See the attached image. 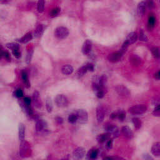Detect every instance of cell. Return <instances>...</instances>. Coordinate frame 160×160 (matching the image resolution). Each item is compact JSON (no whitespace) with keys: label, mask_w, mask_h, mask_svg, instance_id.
Returning a JSON list of instances; mask_svg holds the SVG:
<instances>
[{"label":"cell","mask_w":160,"mask_h":160,"mask_svg":"<svg viewBox=\"0 0 160 160\" xmlns=\"http://www.w3.org/2000/svg\"><path fill=\"white\" fill-rule=\"evenodd\" d=\"M106 147L108 149L112 148L113 147V140H108L107 141L106 143Z\"/></svg>","instance_id":"7dc6e473"},{"label":"cell","mask_w":160,"mask_h":160,"mask_svg":"<svg viewBox=\"0 0 160 160\" xmlns=\"http://www.w3.org/2000/svg\"><path fill=\"white\" fill-rule=\"evenodd\" d=\"M151 153L155 156H159L160 155V143L159 142L155 143L151 147Z\"/></svg>","instance_id":"ac0fdd59"},{"label":"cell","mask_w":160,"mask_h":160,"mask_svg":"<svg viewBox=\"0 0 160 160\" xmlns=\"http://www.w3.org/2000/svg\"><path fill=\"white\" fill-rule=\"evenodd\" d=\"M21 77L22 79H23V82L25 84V86L26 88H30V83L29 82L28 78V74L25 71H21Z\"/></svg>","instance_id":"484cf974"},{"label":"cell","mask_w":160,"mask_h":160,"mask_svg":"<svg viewBox=\"0 0 160 160\" xmlns=\"http://www.w3.org/2000/svg\"><path fill=\"white\" fill-rule=\"evenodd\" d=\"M61 160H67V159L65 158V159H61Z\"/></svg>","instance_id":"11a10c76"},{"label":"cell","mask_w":160,"mask_h":160,"mask_svg":"<svg viewBox=\"0 0 160 160\" xmlns=\"http://www.w3.org/2000/svg\"><path fill=\"white\" fill-rule=\"evenodd\" d=\"M103 128H104V130L106 131L107 133L111 134L114 129L118 128V127L116 126V125H113V124L111 123H105L104 125Z\"/></svg>","instance_id":"7402d4cb"},{"label":"cell","mask_w":160,"mask_h":160,"mask_svg":"<svg viewBox=\"0 0 160 160\" xmlns=\"http://www.w3.org/2000/svg\"><path fill=\"white\" fill-rule=\"evenodd\" d=\"M140 40L141 41H144V42H147L148 41V38H147L146 34H144V31L142 30H140Z\"/></svg>","instance_id":"8d00e7d4"},{"label":"cell","mask_w":160,"mask_h":160,"mask_svg":"<svg viewBox=\"0 0 160 160\" xmlns=\"http://www.w3.org/2000/svg\"><path fill=\"white\" fill-rule=\"evenodd\" d=\"M85 66H86L87 70H88V71H93L94 69H95L93 64H92V63H87L86 65H85Z\"/></svg>","instance_id":"7bdbcfd3"},{"label":"cell","mask_w":160,"mask_h":160,"mask_svg":"<svg viewBox=\"0 0 160 160\" xmlns=\"http://www.w3.org/2000/svg\"><path fill=\"white\" fill-rule=\"evenodd\" d=\"M146 111L147 107L144 104H137L129 109V112L132 114H142Z\"/></svg>","instance_id":"7a4b0ae2"},{"label":"cell","mask_w":160,"mask_h":160,"mask_svg":"<svg viewBox=\"0 0 160 160\" xmlns=\"http://www.w3.org/2000/svg\"><path fill=\"white\" fill-rule=\"evenodd\" d=\"M121 133L125 137L128 139H131L133 137V133L129 126H125L122 127L121 129Z\"/></svg>","instance_id":"8fae6325"},{"label":"cell","mask_w":160,"mask_h":160,"mask_svg":"<svg viewBox=\"0 0 160 160\" xmlns=\"http://www.w3.org/2000/svg\"><path fill=\"white\" fill-rule=\"evenodd\" d=\"M122 58V54L120 52H116V53H113L110 55H109L108 59L111 63H117Z\"/></svg>","instance_id":"9c48e42d"},{"label":"cell","mask_w":160,"mask_h":160,"mask_svg":"<svg viewBox=\"0 0 160 160\" xmlns=\"http://www.w3.org/2000/svg\"><path fill=\"white\" fill-rule=\"evenodd\" d=\"M75 114H76L77 119L79 123L83 124L87 122L88 119V114L87 111L85 110H78Z\"/></svg>","instance_id":"277c9868"},{"label":"cell","mask_w":160,"mask_h":160,"mask_svg":"<svg viewBox=\"0 0 160 160\" xmlns=\"http://www.w3.org/2000/svg\"><path fill=\"white\" fill-rule=\"evenodd\" d=\"M33 49H29L27 53L26 58V62L27 64H30L31 63L33 58Z\"/></svg>","instance_id":"1f68e13d"},{"label":"cell","mask_w":160,"mask_h":160,"mask_svg":"<svg viewBox=\"0 0 160 160\" xmlns=\"http://www.w3.org/2000/svg\"><path fill=\"white\" fill-rule=\"evenodd\" d=\"M154 78H155V79H159V78H160V72H159V71H158V72H156L155 74H154Z\"/></svg>","instance_id":"db71d44e"},{"label":"cell","mask_w":160,"mask_h":160,"mask_svg":"<svg viewBox=\"0 0 160 160\" xmlns=\"http://www.w3.org/2000/svg\"><path fill=\"white\" fill-rule=\"evenodd\" d=\"M12 51H13V55L16 58H19L21 57V53L20 52V51H19V49H16V50H13Z\"/></svg>","instance_id":"bcb514c9"},{"label":"cell","mask_w":160,"mask_h":160,"mask_svg":"<svg viewBox=\"0 0 160 160\" xmlns=\"http://www.w3.org/2000/svg\"><path fill=\"white\" fill-rule=\"evenodd\" d=\"M103 160H126L124 158L119 156H106Z\"/></svg>","instance_id":"74e56055"},{"label":"cell","mask_w":160,"mask_h":160,"mask_svg":"<svg viewBox=\"0 0 160 160\" xmlns=\"http://www.w3.org/2000/svg\"><path fill=\"white\" fill-rule=\"evenodd\" d=\"M46 126V123L44 120L38 119L36 123V131H41L43 130Z\"/></svg>","instance_id":"e0dca14e"},{"label":"cell","mask_w":160,"mask_h":160,"mask_svg":"<svg viewBox=\"0 0 160 160\" xmlns=\"http://www.w3.org/2000/svg\"><path fill=\"white\" fill-rule=\"evenodd\" d=\"M25 137V127L23 123L19 125V139L21 142L24 141Z\"/></svg>","instance_id":"ffe728a7"},{"label":"cell","mask_w":160,"mask_h":160,"mask_svg":"<svg viewBox=\"0 0 160 160\" xmlns=\"http://www.w3.org/2000/svg\"><path fill=\"white\" fill-rule=\"evenodd\" d=\"M146 6H148L149 8H151L154 6V3L153 2V1H148V2H146Z\"/></svg>","instance_id":"816d5d0a"},{"label":"cell","mask_w":160,"mask_h":160,"mask_svg":"<svg viewBox=\"0 0 160 160\" xmlns=\"http://www.w3.org/2000/svg\"><path fill=\"white\" fill-rule=\"evenodd\" d=\"M46 110L48 111V113H50L53 110V103H52L51 99L50 98H48L46 100Z\"/></svg>","instance_id":"f1b7e54d"},{"label":"cell","mask_w":160,"mask_h":160,"mask_svg":"<svg viewBox=\"0 0 160 160\" xmlns=\"http://www.w3.org/2000/svg\"><path fill=\"white\" fill-rule=\"evenodd\" d=\"M156 23V18L153 15H151L149 16L148 18V28L150 30H151L153 28Z\"/></svg>","instance_id":"603a6c76"},{"label":"cell","mask_w":160,"mask_h":160,"mask_svg":"<svg viewBox=\"0 0 160 160\" xmlns=\"http://www.w3.org/2000/svg\"><path fill=\"white\" fill-rule=\"evenodd\" d=\"M92 48V43L90 40L87 39L85 41L82 47V52L84 55H86L90 53Z\"/></svg>","instance_id":"30bf717a"},{"label":"cell","mask_w":160,"mask_h":160,"mask_svg":"<svg viewBox=\"0 0 160 160\" xmlns=\"http://www.w3.org/2000/svg\"><path fill=\"white\" fill-rule=\"evenodd\" d=\"M87 71H88V70H87L86 66H83L81 67L79 69H78L76 73V76L79 77V78H80V77H82L86 73Z\"/></svg>","instance_id":"83f0119b"},{"label":"cell","mask_w":160,"mask_h":160,"mask_svg":"<svg viewBox=\"0 0 160 160\" xmlns=\"http://www.w3.org/2000/svg\"><path fill=\"white\" fill-rule=\"evenodd\" d=\"M86 151L83 147H78L73 152V158L74 160H81L85 156Z\"/></svg>","instance_id":"8992f818"},{"label":"cell","mask_w":160,"mask_h":160,"mask_svg":"<svg viewBox=\"0 0 160 160\" xmlns=\"http://www.w3.org/2000/svg\"><path fill=\"white\" fill-rule=\"evenodd\" d=\"M15 95L18 98H21L23 96V92L21 88H18L16 89V92H15Z\"/></svg>","instance_id":"b9f144b4"},{"label":"cell","mask_w":160,"mask_h":160,"mask_svg":"<svg viewBox=\"0 0 160 160\" xmlns=\"http://www.w3.org/2000/svg\"><path fill=\"white\" fill-rule=\"evenodd\" d=\"M33 103L36 107L40 108L42 106V103H41V99L39 98V92L37 91H35L33 95Z\"/></svg>","instance_id":"4fadbf2b"},{"label":"cell","mask_w":160,"mask_h":160,"mask_svg":"<svg viewBox=\"0 0 160 160\" xmlns=\"http://www.w3.org/2000/svg\"><path fill=\"white\" fill-rule=\"evenodd\" d=\"M98 81V84L100 85V86L101 88L104 89V87H105L107 83V77L106 75H102L99 78Z\"/></svg>","instance_id":"4316f807"},{"label":"cell","mask_w":160,"mask_h":160,"mask_svg":"<svg viewBox=\"0 0 160 160\" xmlns=\"http://www.w3.org/2000/svg\"><path fill=\"white\" fill-rule=\"evenodd\" d=\"M113 135V136L114 138H118V136L120 135V131L119 129H118V128H116L113 131V133H111Z\"/></svg>","instance_id":"ee69618b"},{"label":"cell","mask_w":160,"mask_h":160,"mask_svg":"<svg viewBox=\"0 0 160 160\" xmlns=\"http://www.w3.org/2000/svg\"><path fill=\"white\" fill-rule=\"evenodd\" d=\"M6 47L9 49H11L12 51L13 50H16V49H19V46L18 44H16V43H8L6 45Z\"/></svg>","instance_id":"d590c367"},{"label":"cell","mask_w":160,"mask_h":160,"mask_svg":"<svg viewBox=\"0 0 160 160\" xmlns=\"http://www.w3.org/2000/svg\"><path fill=\"white\" fill-rule=\"evenodd\" d=\"M33 36L32 34L31 33H28L27 34H26L24 36L22 37L20 39V42L22 43H27L28 42L31 41L32 39Z\"/></svg>","instance_id":"d4e9b609"},{"label":"cell","mask_w":160,"mask_h":160,"mask_svg":"<svg viewBox=\"0 0 160 160\" xmlns=\"http://www.w3.org/2000/svg\"><path fill=\"white\" fill-rule=\"evenodd\" d=\"M96 96H97L98 98H103L104 96V89H101L99 91H98L96 93Z\"/></svg>","instance_id":"f35d334b"},{"label":"cell","mask_w":160,"mask_h":160,"mask_svg":"<svg viewBox=\"0 0 160 160\" xmlns=\"http://www.w3.org/2000/svg\"><path fill=\"white\" fill-rule=\"evenodd\" d=\"M55 35L60 39H65L69 35V31L66 27L59 26L55 30Z\"/></svg>","instance_id":"6da1fadb"},{"label":"cell","mask_w":160,"mask_h":160,"mask_svg":"<svg viewBox=\"0 0 160 160\" xmlns=\"http://www.w3.org/2000/svg\"><path fill=\"white\" fill-rule=\"evenodd\" d=\"M146 7V1H141L138 4L137 7V13L138 16H143L145 13Z\"/></svg>","instance_id":"9a60e30c"},{"label":"cell","mask_w":160,"mask_h":160,"mask_svg":"<svg viewBox=\"0 0 160 160\" xmlns=\"http://www.w3.org/2000/svg\"><path fill=\"white\" fill-rule=\"evenodd\" d=\"M44 31V27L43 24H39L36 28L35 31H34V36L36 38H39L41 36Z\"/></svg>","instance_id":"cb8c5ba5"},{"label":"cell","mask_w":160,"mask_h":160,"mask_svg":"<svg viewBox=\"0 0 160 160\" xmlns=\"http://www.w3.org/2000/svg\"><path fill=\"white\" fill-rule=\"evenodd\" d=\"M117 113V118L121 121H123L126 118V113L124 111L121 110V111H118Z\"/></svg>","instance_id":"d6a6232c"},{"label":"cell","mask_w":160,"mask_h":160,"mask_svg":"<svg viewBox=\"0 0 160 160\" xmlns=\"http://www.w3.org/2000/svg\"><path fill=\"white\" fill-rule=\"evenodd\" d=\"M37 9L39 13H41L44 11L45 9V1L43 0H39L37 5Z\"/></svg>","instance_id":"4dcf8cb0"},{"label":"cell","mask_w":160,"mask_h":160,"mask_svg":"<svg viewBox=\"0 0 160 160\" xmlns=\"http://www.w3.org/2000/svg\"><path fill=\"white\" fill-rule=\"evenodd\" d=\"M151 53L155 58H159V49L157 47H154L151 49Z\"/></svg>","instance_id":"e575fe53"},{"label":"cell","mask_w":160,"mask_h":160,"mask_svg":"<svg viewBox=\"0 0 160 160\" xmlns=\"http://www.w3.org/2000/svg\"><path fill=\"white\" fill-rule=\"evenodd\" d=\"M115 91L119 96L123 98H128L131 95L130 91L123 85L117 86L115 88Z\"/></svg>","instance_id":"3957f363"},{"label":"cell","mask_w":160,"mask_h":160,"mask_svg":"<svg viewBox=\"0 0 160 160\" xmlns=\"http://www.w3.org/2000/svg\"><path fill=\"white\" fill-rule=\"evenodd\" d=\"M31 103V99L30 97H26L24 98V104L27 106H30Z\"/></svg>","instance_id":"f6af8a7d"},{"label":"cell","mask_w":160,"mask_h":160,"mask_svg":"<svg viewBox=\"0 0 160 160\" xmlns=\"http://www.w3.org/2000/svg\"><path fill=\"white\" fill-rule=\"evenodd\" d=\"M55 120H56V121L58 124H62V123H63V118H61V117H56V119H55Z\"/></svg>","instance_id":"f907efd6"},{"label":"cell","mask_w":160,"mask_h":160,"mask_svg":"<svg viewBox=\"0 0 160 160\" xmlns=\"http://www.w3.org/2000/svg\"><path fill=\"white\" fill-rule=\"evenodd\" d=\"M110 137H111V134L110 133H103L98 135V136L96 137V140L98 141L99 143H104L108 140H110Z\"/></svg>","instance_id":"5bb4252c"},{"label":"cell","mask_w":160,"mask_h":160,"mask_svg":"<svg viewBox=\"0 0 160 160\" xmlns=\"http://www.w3.org/2000/svg\"><path fill=\"white\" fill-rule=\"evenodd\" d=\"M144 158L145 160H153V158L150 155H149L148 154H145L143 155Z\"/></svg>","instance_id":"681fc988"},{"label":"cell","mask_w":160,"mask_h":160,"mask_svg":"<svg viewBox=\"0 0 160 160\" xmlns=\"http://www.w3.org/2000/svg\"><path fill=\"white\" fill-rule=\"evenodd\" d=\"M138 39V34L135 32H131L126 37V39L125 42L128 44V45H132V44L135 43Z\"/></svg>","instance_id":"7c38bea8"},{"label":"cell","mask_w":160,"mask_h":160,"mask_svg":"<svg viewBox=\"0 0 160 160\" xmlns=\"http://www.w3.org/2000/svg\"><path fill=\"white\" fill-rule=\"evenodd\" d=\"M3 56H4V57H5L7 60L9 61V60H10V55H9V54L8 53V52L4 51L3 55Z\"/></svg>","instance_id":"c3c4849f"},{"label":"cell","mask_w":160,"mask_h":160,"mask_svg":"<svg viewBox=\"0 0 160 160\" xmlns=\"http://www.w3.org/2000/svg\"><path fill=\"white\" fill-rule=\"evenodd\" d=\"M55 103L58 107H65L68 104V100L64 95H58L55 98Z\"/></svg>","instance_id":"5b68a950"},{"label":"cell","mask_w":160,"mask_h":160,"mask_svg":"<svg viewBox=\"0 0 160 160\" xmlns=\"http://www.w3.org/2000/svg\"><path fill=\"white\" fill-rule=\"evenodd\" d=\"M77 121H78V119H77L76 114L75 113H71L69 115V116H68L69 123L73 124V123H75Z\"/></svg>","instance_id":"836d02e7"},{"label":"cell","mask_w":160,"mask_h":160,"mask_svg":"<svg viewBox=\"0 0 160 160\" xmlns=\"http://www.w3.org/2000/svg\"><path fill=\"white\" fill-rule=\"evenodd\" d=\"M61 72L65 75H70L73 72V68L70 64H66L61 68Z\"/></svg>","instance_id":"d6986e66"},{"label":"cell","mask_w":160,"mask_h":160,"mask_svg":"<svg viewBox=\"0 0 160 160\" xmlns=\"http://www.w3.org/2000/svg\"><path fill=\"white\" fill-rule=\"evenodd\" d=\"M60 8H53V9L51 10V16H57V15H58V13H60Z\"/></svg>","instance_id":"ab89813d"},{"label":"cell","mask_w":160,"mask_h":160,"mask_svg":"<svg viewBox=\"0 0 160 160\" xmlns=\"http://www.w3.org/2000/svg\"><path fill=\"white\" fill-rule=\"evenodd\" d=\"M110 118L112 119L117 118V113L114 112V113H111V115H110Z\"/></svg>","instance_id":"f5cc1de1"},{"label":"cell","mask_w":160,"mask_h":160,"mask_svg":"<svg viewBox=\"0 0 160 160\" xmlns=\"http://www.w3.org/2000/svg\"><path fill=\"white\" fill-rule=\"evenodd\" d=\"M129 61L134 66H138L141 63V58L136 55H132L129 57Z\"/></svg>","instance_id":"44dd1931"},{"label":"cell","mask_w":160,"mask_h":160,"mask_svg":"<svg viewBox=\"0 0 160 160\" xmlns=\"http://www.w3.org/2000/svg\"><path fill=\"white\" fill-rule=\"evenodd\" d=\"M132 121H133V123L135 126V128L136 129H140L141 127V121L138 118H134L132 119Z\"/></svg>","instance_id":"f546056e"},{"label":"cell","mask_w":160,"mask_h":160,"mask_svg":"<svg viewBox=\"0 0 160 160\" xmlns=\"http://www.w3.org/2000/svg\"><path fill=\"white\" fill-rule=\"evenodd\" d=\"M30 150L29 144L26 142H21V148L20 150V153L21 156H29L30 153Z\"/></svg>","instance_id":"52a82bcc"},{"label":"cell","mask_w":160,"mask_h":160,"mask_svg":"<svg viewBox=\"0 0 160 160\" xmlns=\"http://www.w3.org/2000/svg\"><path fill=\"white\" fill-rule=\"evenodd\" d=\"M99 151L97 149H91L89 150L87 155V158L88 160H96L98 156Z\"/></svg>","instance_id":"2e32d148"},{"label":"cell","mask_w":160,"mask_h":160,"mask_svg":"<svg viewBox=\"0 0 160 160\" xmlns=\"http://www.w3.org/2000/svg\"><path fill=\"white\" fill-rule=\"evenodd\" d=\"M153 114L155 116H159L160 115V109H159V105L156 106L155 109L154 110L153 112Z\"/></svg>","instance_id":"60d3db41"},{"label":"cell","mask_w":160,"mask_h":160,"mask_svg":"<svg viewBox=\"0 0 160 160\" xmlns=\"http://www.w3.org/2000/svg\"><path fill=\"white\" fill-rule=\"evenodd\" d=\"M104 116H105V111L104 108L101 106H98L96 108V118L99 123L103 122L104 119Z\"/></svg>","instance_id":"ba28073f"}]
</instances>
